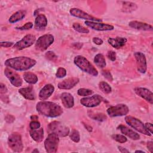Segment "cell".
Returning a JSON list of instances; mask_svg holds the SVG:
<instances>
[{
  "label": "cell",
  "mask_w": 153,
  "mask_h": 153,
  "mask_svg": "<svg viewBox=\"0 0 153 153\" xmlns=\"http://www.w3.org/2000/svg\"><path fill=\"white\" fill-rule=\"evenodd\" d=\"M106 112L111 117H121L126 115L129 112V109L125 104H118L108 108Z\"/></svg>",
  "instance_id": "obj_9"
},
{
  "label": "cell",
  "mask_w": 153,
  "mask_h": 153,
  "mask_svg": "<svg viewBox=\"0 0 153 153\" xmlns=\"http://www.w3.org/2000/svg\"><path fill=\"white\" fill-rule=\"evenodd\" d=\"M93 93V91L91 90L84 88H79L77 91V94L80 96H86L91 95Z\"/></svg>",
  "instance_id": "obj_34"
},
{
  "label": "cell",
  "mask_w": 153,
  "mask_h": 153,
  "mask_svg": "<svg viewBox=\"0 0 153 153\" xmlns=\"http://www.w3.org/2000/svg\"><path fill=\"white\" fill-rule=\"evenodd\" d=\"M145 128H146V130L151 134H152V124L150 123H146L145 124Z\"/></svg>",
  "instance_id": "obj_45"
},
{
  "label": "cell",
  "mask_w": 153,
  "mask_h": 153,
  "mask_svg": "<svg viewBox=\"0 0 153 153\" xmlns=\"http://www.w3.org/2000/svg\"><path fill=\"white\" fill-rule=\"evenodd\" d=\"M69 13L72 16H74L77 18H79L81 19L86 20V21H91V22H102V20L100 19L99 18L94 17L88 13H86L85 12L82 11L81 10L76 8H72L69 10Z\"/></svg>",
  "instance_id": "obj_12"
},
{
  "label": "cell",
  "mask_w": 153,
  "mask_h": 153,
  "mask_svg": "<svg viewBox=\"0 0 153 153\" xmlns=\"http://www.w3.org/2000/svg\"><path fill=\"white\" fill-rule=\"evenodd\" d=\"M45 56L48 60H52V61H54L57 57L56 56V55L55 54V53L53 51H49L47 52L45 54Z\"/></svg>",
  "instance_id": "obj_37"
},
{
  "label": "cell",
  "mask_w": 153,
  "mask_h": 153,
  "mask_svg": "<svg viewBox=\"0 0 153 153\" xmlns=\"http://www.w3.org/2000/svg\"><path fill=\"white\" fill-rule=\"evenodd\" d=\"M89 116L91 118L93 119L94 120H97V121H104L107 118L105 114H102V113L89 114Z\"/></svg>",
  "instance_id": "obj_33"
},
{
  "label": "cell",
  "mask_w": 153,
  "mask_h": 153,
  "mask_svg": "<svg viewBox=\"0 0 153 153\" xmlns=\"http://www.w3.org/2000/svg\"><path fill=\"white\" fill-rule=\"evenodd\" d=\"M123 11L125 12H130L134 11L137 8V5L136 4L131 2H123Z\"/></svg>",
  "instance_id": "obj_29"
},
{
  "label": "cell",
  "mask_w": 153,
  "mask_h": 153,
  "mask_svg": "<svg viewBox=\"0 0 153 153\" xmlns=\"http://www.w3.org/2000/svg\"><path fill=\"white\" fill-rule=\"evenodd\" d=\"M26 14V11L25 10H19L11 16V17L9 18L8 21L11 23H16L22 20L25 17Z\"/></svg>",
  "instance_id": "obj_26"
},
{
  "label": "cell",
  "mask_w": 153,
  "mask_h": 153,
  "mask_svg": "<svg viewBox=\"0 0 153 153\" xmlns=\"http://www.w3.org/2000/svg\"><path fill=\"white\" fill-rule=\"evenodd\" d=\"M48 130L54 133L60 137H65L69 133V128L59 121H53L48 125Z\"/></svg>",
  "instance_id": "obj_6"
},
{
  "label": "cell",
  "mask_w": 153,
  "mask_h": 153,
  "mask_svg": "<svg viewBox=\"0 0 153 153\" xmlns=\"http://www.w3.org/2000/svg\"><path fill=\"white\" fill-rule=\"evenodd\" d=\"M19 93L22 94L26 99L33 100L35 99V95L32 86L21 88L19 90Z\"/></svg>",
  "instance_id": "obj_24"
},
{
  "label": "cell",
  "mask_w": 153,
  "mask_h": 153,
  "mask_svg": "<svg viewBox=\"0 0 153 153\" xmlns=\"http://www.w3.org/2000/svg\"><path fill=\"white\" fill-rule=\"evenodd\" d=\"M4 74L5 76L10 80L13 85L16 87H19L22 85V79L17 73L10 70L8 68H5L4 69Z\"/></svg>",
  "instance_id": "obj_13"
},
{
  "label": "cell",
  "mask_w": 153,
  "mask_h": 153,
  "mask_svg": "<svg viewBox=\"0 0 153 153\" xmlns=\"http://www.w3.org/2000/svg\"><path fill=\"white\" fill-rule=\"evenodd\" d=\"M136 60L137 69L141 74H145L147 69V63L145 55L141 52H136L134 54Z\"/></svg>",
  "instance_id": "obj_14"
},
{
  "label": "cell",
  "mask_w": 153,
  "mask_h": 153,
  "mask_svg": "<svg viewBox=\"0 0 153 153\" xmlns=\"http://www.w3.org/2000/svg\"><path fill=\"white\" fill-rule=\"evenodd\" d=\"M94 62L97 66H98L100 68H103L106 66V60L103 56V55L101 53L97 54L94 58Z\"/></svg>",
  "instance_id": "obj_28"
},
{
  "label": "cell",
  "mask_w": 153,
  "mask_h": 153,
  "mask_svg": "<svg viewBox=\"0 0 153 153\" xmlns=\"http://www.w3.org/2000/svg\"><path fill=\"white\" fill-rule=\"evenodd\" d=\"M47 19L44 14H38L34 23V27L37 30H44L46 26H47Z\"/></svg>",
  "instance_id": "obj_19"
},
{
  "label": "cell",
  "mask_w": 153,
  "mask_h": 153,
  "mask_svg": "<svg viewBox=\"0 0 153 153\" xmlns=\"http://www.w3.org/2000/svg\"><path fill=\"white\" fill-rule=\"evenodd\" d=\"M134 91L137 96L145 99L150 104L153 103V94L149 90L143 87H136L134 89Z\"/></svg>",
  "instance_id": "obj_16"
},
{
  "label": "cell",
  "mask_w": 153,
  "mask_h": 153,
  "mask_svg": "<svg viewBox=\"0 0 153 153\" xmlns=\"http://www.w3.org/2000/svg\"><path fill=\"white\" fill-rule=\"evenodd\" d=\"M33 25L32 22H27L26 24H25L23 26L19 27H16L17 29H19V30H28L30 29L31 28H32Z\"/></svg>",
  "instance_id": "obj_39"
},
{
  "label": "cell",
  "mask_w": 153,
  "mask_h": 153,
  "mask_svg": "<svg viewBox=\"0 0 153 153\" xmlns=\"http://www.w3.org/2000/svg\"><path fill=\"white\" fill-rule=\"evenodd\" d=\"M0 87H1V94H3V93H5L7 92L8 90H7V88L6 87V86L2 84V83H1L0 84Z\"/></svg>",
  "instance_id": "obj_46"
},
{
  "label": "cell",
  "mask_w": 153,
  "mask_h": 153,
  "mask_svg": "<svg viewBox=\"0 0 153 153\" xmlns=\"http://www.w3.org/2000/svg\"><path fill=\"white\" fill-rule=\"evenodd\" d=\"M103 98L99 94H94L90 97H83L80 100V103L84 106L93 108L98 106L103 101Z\"/></svg>",
  "instance_id": "obj_11"
},
{
  "label": "cell",
  "mask_w": 153,
  "mask_h": 153,
  "mask_svg": "<svg viewBox=\"0 0 153 153\" xmlns=\"http://www.w3.org/2000/svg\"><path fill=\"white\" fill-rule=\"evenodd\" d=\"M72 27L75 30H76L79 33H89V30L88 29L82 26L78 23H74L72 25Z\"/></svg>",
  "instance_id": "obj_31"
},
{
  "label": "cell",
  "mask_w": 153,
  "mask_h": 153,
  "mask_svg": "<svg viewBox=\"0 0 153 153\" xmlns=\"http://www.w3.org/2000/svg\"><path fill=\"white\" fill-rule=\"evenodd\" d=\"M118 149L120 151V152H122V153H125V152L128 153V152H129L128 150H127V149H126V148H123V147H122L121 146H118Z\"/></svg>",
  "instance_id": "obj_48"
},
{
  "label": "cell",
  "mask_w": 153,
  "mask_h": 153,
  "mask_svg": "<svg viewBox=\"0 0 153 153\" xmlns=\"http://www.w3.org/2000/svg\"><path fill=\"white\" fill-rule=\"evenodd\" d=\"M102 74L105 78H106L109 81H113V77H112V75L111 73L110 72V71H107V70L102 71Z\"/></svg>",
  "instance_id": "obj_38"
},
{
  "label": "cell",
  "mask_w": 153,
  "mask_h": 153,
  "mask_svg": "<svg viewBox=\"0 0 153 153\" xmlns=\"http://www.w3.org/2000/svg\"><path fill=\"white\" fill-rule=\"evenodd\" d=\"M112 138L115 141L121 143H125L127 140V139L126 138V137L123 134H113L112 136Z\"/></svg>",
  "instance_id": "obj_35"
},
{
  "label": "cell",
  "mask_w": 153,
  "mask_h": 153,
  "mask_svg": "<svg viewBox=\"0 0 153 153\" xmlns=\"http://www.w3.org/2000/svg\"><path fill=\"white\" fill-rule=\"evenodd\" d=\"M8 144L10 149L16 152H22L23 148L22 137L17 132L11 133L8 139Z\"/></svg>",
  "instance_id": "obj_7"
},
{
  "label": "cell",
  "mask_w": 153,
  "mask_h": 153,
  "mask_svg": "<svg viewBox=\"0 0 153 153\" xmlns=\"http://www.w3.org/2000/svg\"><path fill=\"white\" fill-rule=\"evenodd\" d=\"M32 152H39V151L37 149H35L32 151Z\"/></svg>",
  "instance_id": "obj_51"
},
{
  "label": "cell",
  "mask_w": 153,
  "mask_h": 153,
  "mask_svg": "<svg viewBox=\"0 0 153 153\" xmlns=\"http://www.w3.org/2000/svg\"><path fill=\"white\" fill-rule=\"evenodd\" d=\"M84 125L85 127L86 128V129H87L88 131H92V127H91V126H88V125H87V124H84Z\"/></svg>",
  "instance_id": "obj_49"
},
{
  "label": "cell",
  "mask_w": 153,
  "mask_h": 153,
  "mask_svg": "<svg viewBox=\"0 0 153 153\" xmlns=\"http://www.w3.org/2000/svg\"><path fill=\"white\" fill-rule=\"evenodd\" d=\"M93 41V42L96 44V45H102L103 44V40L98 37H94L92 39Z\"/></svg>",
  "instance_id": "obj_43"
},
{
  "label": "cell",
  "mask_w": 153,
  "mask_h": 153,
  "mask_svg": "<svg viewBox=\"0 0 153 153\" xmlns=\"http://www.w3.org/2000/svg\"><path fill=\"white\" fill-rule=\"evenodd\" d=\"M30 119L32 120V121H37V120H38V117L37 115H32L30 117Z\"/></svg>",
  "instance_id": "obj_50"
},
{
  "label": "cell",
  "mask_w": 153,
  "mask_h": 153,
  "mask_svg": "<svg viewBox=\"0 0 153 153\" xmlns=\"http://www.w3.org/2000/svg\"><path fill=\"white\" fill-rule=\"evenodd\" d=\"M147 148L150 152H153V142L152 141H149L147 143Z\"/></svg>",
  "instance_id": "obj_47"
},
{
  "label": "cell",
  "mask_w": 153,
  "mask_h": 153,
  "mask_svg": "<svg viewBox=\"0 0 153 153\" xmlns=\"http://www.w3.org/2000/svg\"><path fill=\"white\" fill-rule=\"evenodd\" d=\"M127 41V40L126 38L116 37L115 38H109L108 40V42L114 48L116 49H119L123 47L126 44Z\"/></svg>",
  "instance_id": "obj_23"
},
{
  "label": "cell",
  "mask_w": 153,
  "mask_h": 153,
  "mask_svg": "<svg viewBox=\"0 0 153 153\" xmlns=\"http://www.w3.org/2000/svg\"><path fill=\"white\" fill-rule=\"evenodd\" d=\"M5 121L8 123H11L12 122H13L15 120V117L11 115H7L5 118Z\"/></svg>",
  "instance_id": "obj_44"
},
{
  "label": "cell",
  "mask_w": 153,
  "mask_h": 153,
  "mask_svg": "<svg viewBox=\"0 0 153 153\" xmlns=\"http://www.w3.org/2000/svg\"><path fill=\"white\" fill-rule=\"evenodd\" d=\"M79 81V78L76 77H71L64 79L58 84V88L62 90H69L74 87Z\"/></svg>",
  "instance_id": "obj_17"
},
{
  "label": "cell",
  "mask_w": 153,
  "mask_h": 153,
  "mask_svg": "<svg viewBox=\"0 0 153 153\" xmlns=\"http://www.w3.org/2000/svg\"><path fill=\"white\" fill-rule=\"evenodd\" d=\"M100 90L105 94H109L111 92L112 88L111 86L105 81H101L99 84Z\"/></svg>",
  "instance_id": "obj_30"
},
{
  "label": "cell",
  "mask_w": 153,
  "mask_h": 153,
  "mask_svg": "<svg viewBox=\"0 0 153 153\" xmlns=\"http://www.w3.org/2000/svg\"><path fill=\"white\" fill-rule=\"evenodd\" d=\"M40 123L38 121H32L29 124V127L30 129H37L40 128Z\"/></svg>",
  "instance_id": "obj_40"
},
{
  "label": "cell",
  "mask_w": 153,
  "mask_h": 153,
  "mask_svg": "<svg viewBox=\"0 0 153 153\" xmlns=\"http://www.w3.org/2000/svg\"><path fill=\"white\" fill-rule=\"evenodd\" d=\"M60 99L63 105L66 108H71L74 105V98L69 93H63L61 94Z\"/></svg>",
  "instance_id": "obj_22"
},
{
  "label": "cell",
  "mask_w": 153,
  "mask_h": 153,
  "mask_svg": "<svg viewBox=\"0 0 153 153\" xmlns=\"http://www.w3.org/2000/svg\"><path fill=\"white\" fill-rule=\"evenodd\" d=\"M36 41V36L32 34L25 35L21 40L14 44L13 48L17 50H22L32 46Z\"/></svg>",
  "instance_id": "obj_10"
},
{
  "label": "cell",
  "mask_w": 153,
  "mask_h": 153,
  "mask_svg": "<svg viewBox=\"0 0 153 153\" xmlns=\"http://www.w3.org/2000/svg\"><path fill=\"white\" fill-rule=\"evenodd\" d=\"M29 133L32 138L36 142H41L44 139V130L42 128L30 129Z\"/></svg>",
  "instance_id": "obj_25"
},
{
  "label": "cell",
  "mask_w": 153,
  "mask_h": 153,
  "mask_svg": "<svg viewBox=\"0 0 153 153\" xmlns=\"http://www.w3.org/2000/svg\"><path fill=\"white\" fill-rule=\"evenodd\" d=\"M0 45L2 47H5V48H8L10 47L13 45H14V43L12 42H7V41H4V42H0Z\"/></svg>",
  "instance_id": "obj_42"
},
{
  "label": "cell",
  "mask_w": 153,
  "mask_h": 153,
  "mask_svg": "<svg viewBox=\"0 0 153 153\" xmlns=\"http://www.w3.org/2000/svg\"><path fill=\"white\" fill-rule=\"evenodd\" d=\"M36 109L39 114L50 118L59 117L63 112V109L60 105L47 101L38 102L36 105Z\"/></svg>",
  "instance_id": "obj_2"
},
{
  "label": "cell",
  "mask_w": 153,
  "mask_h": 153,
  "mask_svg": "<svg viewBox=\"0 0 153 153\" xmlns=\"http://www.w3.org/2000/svg\"><path fill=\"white\" fill-rule=\"evenodd\" d=\"M54 41V38L51 34H45L38 38L36 41L35 47L36 50L44 51L49 47Z\"/></svg>",
  "instance_id": "obj_8"
},
{
  "label": "cell",
  "mask_w": 153,
  "mask_h": 153,
  "mask_svg": "<svg viewBox=\"0 0 153 153\" xmlns=\"http://www.w3.org/2000/svg\"><path fill=\"white\" fill-rule=\"evenodd\" d=\"M128 26L130 27H132L137 30H142L146 31H152L153 30L152 25L138 21H131L128 23Z\"/></svg>",
  "instance_id": "obj_20"
},
{
  "label": "cell",
  "mask_w": 153,
  "mask_h": 153,
  "mask_svg": "<svg viewBox=\"0 0 153 153\" xmlns=\"http://www.w3.org/2000/svg\"><path fill=\"white\" fill-rule=\"evenodd\" d=\"M36 63V61L33 59L25 56H19L6 60L4 65L16 71H25L34 66Z\"/></svg>",
  "instance_id": "obj_1"
},
{
  "label": "cell",
  "mask_w": 153,
  "mask_h": 153,
  "mask_svg": "<svg viewBox=\"0 0 153 153\" xmlns=\"http://www.w3.org/2000/svg\"><path fill=\"white\" fill-rule=\"evenodd\" d=\"M74 62L83 72L93 76H97L98 75L97 70L85 57L81 55L76 56L74 58Z\"/></svg>",
  "instance_id": "obj_3"
},
{
  "label": "cell",
  "mask_w": 153,
  "mask_h": 153,
  "mask_svg": "<svg viewBox=\"0 0 153 153\" xmlns=\"http://www.w3.org/2000/svg\"><path fill=\"white\" fill-rule=\"evenodd\" d=\"M66 75V71L65 68L60 67L57 69V72L56 74V76L57 78H62Z\"/></svg>",
  "instance_id": "obj_36"
},
{
  "label": "cell",
  "mask_w": 153,
  "mask_h": 153,
  "mask_svg": "<svg viewBox=\"0 0 153 153\" xmlns=\"http://www.w3.org/2000/svg\"><path fill=\"white\" fill-rule=\"evenodd\" d=\"M118 128H119L121 131V132L124 134V135L127 136L129 138H130L132 140H139L140 139V136L139 134L135 132L134 130L129 128L128 127L124 126V125H120L118 127Z\"/></svg>",
  "instance_id": "obj_21"
},
{
  "label": "cell",
  "mask_w": 153,
  "mask_h": 153,
  "mask_svg": "<svg viewBox=\"0 0 153 153\" xmlns=\"http://www.w3.org/2000/svg\"><path fill=\"white\" fill-rule=\"evenodd\" d=\"M54 91V87L50 84L44 85L39 91V97L42 100H47L49 98Z\"/></svg>",
  "instance_id": "obj_18"
},
{
  "label": "cell",
  "mask_w": 153,
  "mask_h": 153,
  "mask_svg": "<svg viewBox=\"0 0 153 153\" xmlns=\"http://www.w3.org/2000/svg\"><path fill=\"white\" fill-rule=\"evenodd\" d=\"M69 136H70L71 139L72 140H73L74 142L78 143L80 140L79 133L78 130H76L75 129L72 130V131H71V133L69 134Z\"/></svg>",
  "instance_id": "obj_32"
},
{
  "label": "cell",
  "mask_w": 153,
  "mask_h": 153,
  "mask_svg": "<svg viewBox=\"0 0 153 153\" xmlns=\"http://www.w3.org/2000/svg\"><path fill=\"white\" fill-rule=\"evenodd\" d=\"M135 152H143V153H145L144 151H140V150H136V151H135Z\"/></svg>",
  "instance_id": "obj_52"
},
{
  "label": "cell",
  "mask_w": 153,
  "mask_h": 153,
  "mask_svg": "<svg viewBox=\"0 0 153 153\" xmlns=\"http://www.w3.org/2000/svg\"><path fill=\"white\" fill-rule=\"evenodd\" d=\"M125 121L129 126L139 131V133L149 136L151 135V134L145 128V124H143V123L140 120L134 117L127 115L125 117Z\"/></svg>",
  "instance_id": "obj_4"
},
{
  "label": "cell",
  "mask_w": 153,
  "mask_h": 153,
  "mask_svg": "<svg viewBox=\"0 0 153 153\" xmlns=\"http://www.w3.org/2000/svg\"><path fill=\"white\" fill-rule=\"evenodd\" d=\"M24 80L29 84H36L38 81L37 76L32 72H25L23 74Z\"/></svg>",
  "instance_id": "obj_27"
},
{
  "label": "cell",
  "mask_w": 153,
  "mask_h": 153,
  "mask_svg": "<svg viewBox=\"0 0 153 153\" xmlns=\"http://www.w3.org/2000/svg\"><path fill=\"white\" fill-rule=\"evenodd\" d=\"M59 136L54 133H50L44 141V147L46 151L48 153H55L57 152L59 138Z\"/></svg>",
  "instance_id": "obj_5"
},
{
  "label": "cell",
  "mask_w": 153,
  "mask_h": 153,
  "mask_svg": "<svg viewBox=\"0 0 153 153\" xmlns=\"http://www.w3.org/2000/svg\"><path fill=\"white\" fill-rule=\"evenodd\" d=\"M107 57L111 61H115L116 60V53L114 51L110 50V51H108Z\"/></svg>",
  "instance_id": "obj_41"
},
{
  "label": "cell",
  "mask_w": 153,
  "mask_h": 153,
  "mask_svg": "<svg viewBox=\"0 0 153 153\" xmlns=\"http://www.w3.org/2000/svg\"><path fill=\"white\" fill-rule=\"evenodd\" d=\"M84 23L89 27L93 30L99 31H106L112 30L114 29V26L109 24L102 23L100 22H94L91 21H85Z\"/></svg>",
  "instance_id": "obj_15"
}]
</instances>
